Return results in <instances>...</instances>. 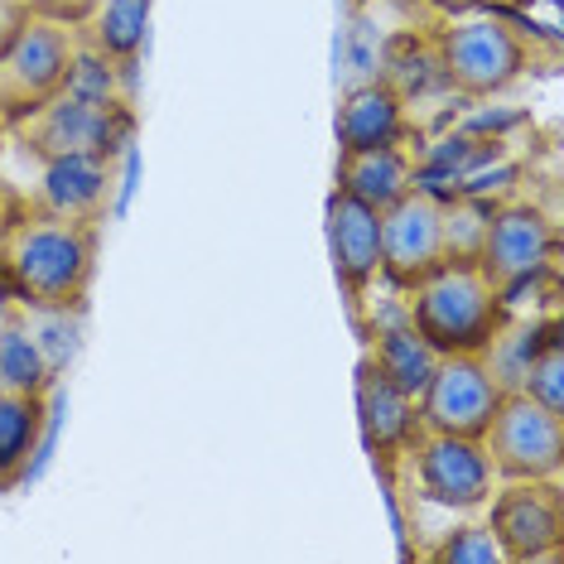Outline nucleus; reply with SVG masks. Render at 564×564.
Listing matches in <instances>:
<instances>
[{
  "label": "nucleus",
  "mask_w": 564,
  "mask_h": 564,
  "mask_svg": "<svg viewBox=\"0 0 564 564\" xmlns=\"http://www.w3.org/2000/svg\"><path fill=\"white\" fill-rule=\"evenodd\" d=\"M6 280L24 310H78L97 271V232L93 223L73 217H24L6 241Z\"/></svg>",
  "instance_id": "f257e3e1"
},
{
  "label": "nucleus",
  "mask_w": 564,
  "mask_h": 564,
  "mask_svg": "<svg viewBox=\"0 0 564 564\" xmlns=\"http://www.w3.org/2000/svg\"><path fill=\"white\" fill-rule=\"evenodd\" d=\"M410 328L430 343L440 357L473 352L487 357L511 324V304L478 275V265L444 261L410 290Z\"/></svg>",
  "instance_id": "f03ea898"
},
{
  "label": "nucleus",
  "mask_w": 564,
  "mask_h": 564,
  "mask_svg": "<svg viewBox=\"0 0 564 564\" xmlns=\"http://www.w3.org/2000/svg\"><path fill=\"white\" fill-rule=\"evenodd\" d=\"M555 247H560L555 223L535 203H502L487 217V232L473 265L507 304H517L521 294H531L555 271Z\"/></svg>",
  "instance_id": "7ed1b4c3"
},
{
  "label": "nucleus",
  "mask_w": 564,
  "mask_h": 564,
  "mask_svg": "<svg viewBox=\"0 0 564 564\" xmlns=\"http://www.w3.org/2000/svg\"><path fill=\"white\" fill-rule=\"evenodd\" d=\"M73 24L48 20L34 10L24 20V30L15 34V44L0 54V117L10 126L34 117L44 101H54L63 93L73 63Z\"/></svg>",
  "instance_id": "20e7f679"
},
{
  "label": "nucleus",
  "mask_w": 564,
  "mask_h": 564,
  "mask_svg": "<svg viewBox=\"0 0 564 564\" xmlns=\"http://www.w3.org/2000/svg\"><path fill=\"white\" fill-rule=\"evenodd\" d=\"M434 68L458 97H497L521 78L525 44L507 20H458L434 40Z\"/></svg>",
  "instance_id": "39448f33"
},
{
  "label": "nucleus",
  "mask_w": 564,
  "mask_h": 564,
  "mask_svg": "<svg viewBox=\"0 0 564 564\" xmlns=\"http://www.w3.org/2000/svg\"><path fill=\"white\" fill-rule=\"evenodd\" d=\"M482 448L492 458V473L511 478H560L564 468V415L531 401L525 391H502L492 410V425L482 434Z\"/></svg>",
  "instance_id": "423d86ee"
},
{
  "label": "nucleus",
  "mask_w": 564,
  "mask_h": 564,
  "mask_svg": "<svg viewBox=\"0 0 564 564\" xmlns=\"http://www.w3.org/2000/svg\"><path fill=\"white\" fill-rule=\"evenodd\" d=\"M15 131L40 164L73 160V155L117 160L126 150V140H131V111H101V107H87V101L58 93L34 117L15 121Z\"/></svg>",
  "instance_id": "0eeeda50"
},
{
  "label": "nucleus",
  "mask_w": 564,
  "mask_h": 564,
  "mask_svg": "<svg viewBox=\"0 0 564 564\" xmlns=\"http://www.w3.org/2000/svg\"><path fill=\"white\" fill-rule=\"evenodd\" d=\"M492 517L497 550L507 564H531V560H550L564 545V492L555 478H511L497 497H487Z\"/></svg>",
  "instance_id": "6e6552de"
},
{
  "label": "nucleus",
  "mask_w": 564,
  "mask_h": 564,
  "mask_svg": "<svg viewBox=\"0 0 564 564\" xmlns=\"http://www.w3.org/2000/svg\"><path fill=\"white\" fill-rule=\"evenodd\" d=\"M502 401V381L492 377L487 357L454 352L440 357L434 377L420 391V430L425 434H464V440H482L492 425V410Z\"/></svg>",
  "instance_id": "1a4fd4ad"
},
{
  "label": "nucleus",
  "mask_w": 564,
  "mask_h": 564,
  "mask_svg": "<svg viewBox=\"0 0 564 564\" xmlns=\"http://www.w3.org/2000/svg\"><path fill=\"white\" fill-rule=\"evenodd\" d=\"M444 265V203L430 188H410L381 213V280L395 290H415Z\"/></svg>",
  "instance_id": "9d476101"
},
{
  "label": "nucleus",
  "mask_w": 564,
  "mask_h": 564,
  "mask_svg": "<svg viewBox=\"0 0 564 564\" xmlns=\"http://www.w3.org/2000/svg\"><path fill=\"white\" fill-rule=\"evenodd\" d=\"M415 454V478L425 502L448 511H478L492 497V458H487L482 440H464V434H415L410 444Z\"/></svg>",
  "instance_id": "9b49d317"
},
{
  "label": "nucleus",
  "mask_w": 564,
  "mask_h": 564,
  "mask_svg": "<svg viewBox=\"0 0 564 564\" xmlns=\"http://www.w3.org/2000/svg\"><path fill=\"white\" fill-rule=\"evenodd\" d=\"M352 401H357V430H362V444L371 458L410 454V444L420 434V405L410 391L395 387L387 371H377L371 357L357 362Z\"/></svg>",
  "instance_id": "f8f14e48"
},
{
  "label": "nucleus",
  "mask_w": 564,
  "mask_h": 564,
  "mask_svg": "<svg viewBox=\"0 0 564 564\" xmlns=\"http://www.w3.org/2000/svg\"><path fill=\"white\" fill-rule=\"evenodd\" d=\"M324 217H328V251L338 285L348 294H367L381 275V213H371L367 203L333 188Z\"/></svg>",
  "instance_id": "ddd939ff"
},
{
  "label": "nucleus",
  "mask_w": 564,
  "mask_h": 564,
  "mask_svg": "<svg viewBox=\"0 0 564 564\" xmlns=\"http://www.w3.org/2000/svg\"><path fill=\"white\" fill-rule=\"evenodd\" d=\"M338 194L367 203L371 213H387L395 198L415 188V164L401 145H377V150H343L338 155Z\"/></svg>",
  "instance_id": "4468645a"
},
{
  "label": "nucleus",
  "mask_w": 564,
  "mask_h": 564,
  "mask_svg": "<svg viewBox=\"0 0 564 564\" xmlns=\"http://www.w3.org/2000/svg\"><path fill=\"white\" fill-rule=\"evenodd\" d=\"M405 135V97L391 83H362L338 107V145L343 150H377L401 145Z\"/></svg>",
  "instance_id": "2eb2a0df"
},
{
  "label": "nucleus",
  "mask_w": 564,
  "mask_h": 564,
  "mask_svg": "<svg viewBox=\"0 0 564 564\" xmlns=\"http://www.w3.org/2000/svg\"><path fill=\"white\" fill-rule=\"evenodd\" d=\"M111 164L117 160H93V155H73V160H48L44 164V213L73 217V223H97V213L107 208L111 194Z\"/></svg>",
  "instance_id": "dca6fc26"
},
{
  "label": "nucleus",
  "mask_w": 564,
  "mask_h": 564,
  "mask_svg": "<svg viewBox=\"0 0 564 564\" xmlns=\"http://www.w3.org/2000/svg\"><path fill=\"white\" fill-rule=\"evenodd\" d=\"M44 425H48V395L0 391V487L24 478L30 458L44 444Z\"/></svg>",
  "instance_id": "f3484780"
},
{
  "label": "nucleus",
  "mask_w": 564,
  "mask_h": 564,
  "mask_svg": "<svg viewBox=\"0 0 564 564\" xmlns=\"http://www.w3.org/2000/svg\"><path fill=\"white\" fill-rule=\"evenodd\" d=\"M150 10L155 0H97L87 15V48H97L101 58H111L117 68H131L145 48L150 34Z\"/></svg>",
  "instance_id": "a211bd4d"
},
{
  "label": "nucleus",
  "mask_w": 564,
  "mask_h": 564,
  "mask_svg": "<svg viewBox=\"0 0 564 564\" xmlns=\"http://www.w3.org/2000/svg\"><path fill=\"white\" fill-rule=\"evenodd\" d=\"M58 381V367L48 362L40 338L30 333L24 314H10L0 328V391H24V395H48Z\"/></svg>",
  "instance_id": "6ab92c4d"
},
{
  "label": "nucleus",
  "mask_w": 564,
  "mask_h": 564,
  "mask_svg": "<svg viewBox=\"0 0 564 564\" xmlns=\"http://www.w3.org/2000/svg\"><path fill=\"white\" fill-rule=\"evenodd\" d=\"M367 357L377 362V371H387L401 391L415 395V401H420V391H425V381L434 377V367H440V352H434L430 343L410 328V318H405V324L381 328Z\"/></svg>",
  "instance_id": "aec40b11"
},
{
  "label": "nucleus",
  "mask_w": 564,
  "mask_h": 564,
  "mask_svg": "<svg viewBox=\"0 0 564 564\" xmlns=\"http://www.w3.org/2000/svg\"><path fill=\"white\" fill-rule=\"evenodd\" d=\"M517 391H525L531 401H541L545 410H560L564 415V338H560V318L535 328L531 352L521 362V381Z\"/></svg>",
  "instance_id": "412c9836"
},
{
  "label": "nucleus",
  "mask_w": 564,
  "mask_h": 564,
  "mask_svg": "<svg viewBox=\"0 0 564 564\" xmlns=\"http://www.w3.org/2000/svg\"><path fill=\"white\" fill-rule=\"evenodd\" d=\"M63 97H78L87 107H101V111H131V101H126V68H117L111 58H101L97 48H73L68 78H63Z\"/></svg>",
  "instance_id": "4be33fe9"
},
{
  "label": "nucleus",
  "mask_w": 564,
  "mask_h": 564,
  "mask_svg": "<svg viewBox=\"0 0 564 564\" xmlns=\"http://www.w3.org/2000/svg\"><path fill=\"white\" fill-rule=\"evenodd\" d=\"M487 217H492V208H487V203H478V198H454V203H444V261H458V265H473V261H478Z\"/></svg>",
  "instance_id": "5701e85b"
},
{
  "label": "nucleus",
  "mask_w": 564,
  "mask_h": 564,
  "mask_svg": "<svg viewBox=\"0 0 564 564\" xmlns=\"http://www.w3.org/2000/svg\"><path fill=\"white\" fill-rule=\"evenodd\" d=\"M430 560L434 564H507L487 525H458V531H444V541L430 550Z\"/></svg>",
  "instance_id": "b1692460"
},
{
  "label": "nucleus",
  "mask_w": 564,
  "mask_h": 564,
  "mask_svg": "<svg viewBox=\"0 0 564 564\" xmlns=\"http://www.w3.org/2000/svg\"><path fill=\"white\" fill-rule=\"evenodd\" d=\"M30 15H34V10L24 6V0H0V54L15 44V34L24 30V20H30Z\"/></svg>",
  "instance_id": "393cba45"
},
{
  "label": "nucleus",
  "mask_w": 564,
  "mask_h": 564,
  "mask_svg": "<svg viewBox=\"0 0 564 564\" xmlns=\"http://www.w3.org/2000/svg\"><path fill=\"white\" fill-rule=\"evenodd\" d=\"M93 6L97 0H40V15H48V20H63V24H83L87 15H93Z\"/></svg>",
  "instance_id": "a878e982"
},
{
  "label": "nucleus",
  "mask_w": 564,
  "mask_h": 564,
  "mask_svg": "<svg viewBox=\"0 0 564 564\" xmlns=\"http://www.w3.org/2000/svg\"><path fill=\"white\" fill-rule=\"evenodd\" d=\"M440 15H448V20H458V15H473V10L482 6V0H430Z\"/></svg>",
  "instance_id": "bb28decb"
},
{
  "label": "nucleus",
  "mask_w": 564,
  "mask_h": 564,
  "mask_svg": "<svg viewBox=\"0 0 564 564\" xmlns=\"http://www.w3.org/2000/svg\"><path fill=\"white\" fill-rule=\"evenodd\" d=\"M10 314H15V290H10V280H0V328H6Z\"/></svg>",
  "instance_id": "cd10ccee"
},
{
  "label": "nucleus",
  "mask_w": 564,
  "mask_h": 564,
  "mask_svg": "<svg viewBox=\"0 0 564 564\" xmlns=\"http://www.w3.org/2000/svg\"><path fill=\"white\" fill-rule=\"evenodd\" d=\"M24 6H30V10H34V6H40V0H24Z\"/></svg>",
  "instance_id": "c85d7f7f"
}]
</instances>
